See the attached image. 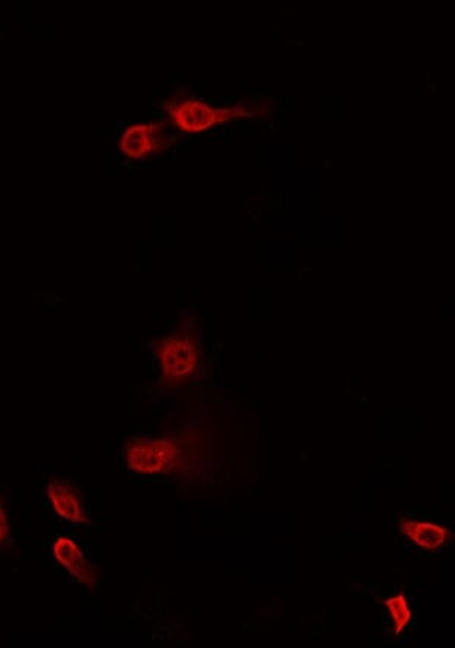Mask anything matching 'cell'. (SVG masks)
Listing matches in <instances>:
<instances>
[{"label":"cell","mask_w":455,"mask_h":648,"mask_svg":"<svg viewBox=\"0 0 455 648\" xmlns=\"http://www.w3.org/2000/svg\"><path fill=\"white\" fill-rule=\"evenodd\" d=\"M160 129L154 125L132 126L120 139V149L128 158L140 160L148 157L157 148V134Z\"/></svg>","instance_id":"5"},{"label":"cell","mask_w":455,"mask_h":648,"mask_svg":"<svg viewBox=\"0 0 455 648\" xmlns=\"http://www.w3.org/2000/svg\"><path fill=\"white\" fill-rule=\"evenodd\" d=\"M55 557L58 562L64 565L70 576L75 577L76 582L91 583L96 582L95 568L88 564L85 559L84 553L76 547L75 542L67 538L58 539L57 544L54 545Z\"/></svg>","instance_id":"4"},{"label":"cell","mask_w":455,"mask_h":648,"mask_svg":"<svg viewBox=\"0 0 455 648\" xmlns=\"http://www.w3.org/2000/svg\"><path fill=\"white\" fill-rule=\"evenodd\" d=\"M178 450L172 442L135 441L126 450V460L132 471L140 474H158L166 472L175 465Z\"/></svg>","instance_id":"1"},{"label":"cell","mask_w":455,"mask_h":648,"mask_svg":"<svg viewBox=\"0 0 455 648\" xmlns=\"http://www.w3.org/2000/svg\"><path fill=\"white\" fill-rule=\"evenodd\" d=\"M404 533L424 548H437L446 538V530L428 523L404 524Z\"/></svg>","instance_id":"7"},{"label":"cell","mask_w":455,"mask_h":648,"mask_svg":"<svg viewBox=\"0 0 455 648\" xmlns=\"http://www.w3.org/2000/svg\"><path fill=\"white\" fill-rule=\"evenodd\" d=\"M8 535H10V523H8L4 507L0 504V544H4L7 541Z\"/></svg>","instance_id":"9"},{"label":"cell","mask_w":455,"mask_h":648,"mask_svg":"<svg viewBox=\"0 0 455 648\" xmlns=\"http://www.w3.org/2000/svg\"><path fill=\"white\" fill-rule=\"evenodd\" d=\"M49 500L54 504L58 515L72 523H85L84 510L78 492L67 482H52L48 488Z\"/></svg>","instance_id":"6"},{"label":"cell","mask_w":455,"mask_h":648,"mask_svg":"<svg viewBox=\"0 0 455 648\" xmlns=\"http://www.w3.org/2000/svg\"><path fill=\"white\" fill-rule=\"evenodd\" d=\"M160 360L167 377L181 378L195 369L198 356L189 339L173 336L161 343Z\"/></svg>","instance_id":"3"},{"label":"cell","mask_w":455,"mask_h":648,"mask_svg":"<svg viewBox=\"0 0 455 648\" xmlns=\"http://www.w3.org/2000/svg\"><path fill=\"white\" fill-rule=\"evenodd\" d=\"M170 113H172L176 126L182 129L184 133L198 134L204 133L211 126L219 123L220 120L226 119V116L231 111L214 110L213 107L205 104V102L186 101L176 105Z\"/></svg>","instance_id":"2"},{"label":"cell","mask_w":455,"mask_h":648,"mask_svg":"<svg viewBox=\"0 0 455 648\" xmlns=\"http://www.w3.org/2000/svg\"><path fill=\"white\" fill-rule=\"evenodd\" d=\"M387 608L392 612L393 620L396 624V633H401V630L407 626L408 621L412 618V612L408 609L407 603L404 598L395 597L387 601Z\"/></svg>","instance_id":"8"}]
</instances>
